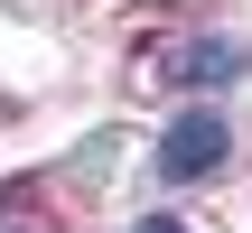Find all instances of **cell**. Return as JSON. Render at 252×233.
Instances as JSON below:
<instances>
[{
    "instance_id": "6da1fadb",
    "label": "cell",
    "mask_w": 252,
    "mask_h": 233,
    "mask_svg": "<svg viewBox=\"0 0 252 233\" xmlns=\"http://www.w3.org/2000/svg\"><path fill=\"white\" fill-rule=\"evenodd\" d=\"M224 149H234V140H224L215 112H178V121L159 131V177H178V187H187V177H215Z\"/></svg>"
},
{
    "instance_id": "7a4b0ae2",
    "label": "cell",
    "mask_w": 252,
    "mask_h": 233,
    "mask_svg": "<svg viewBox=\"0 0 252 233\" xmlns=\"http://www.w3.org/2000/svg\"><path fill=\"white\" fill-rule=\"evenodd\" d=\"M234 75H243V47H234V37H196L168 84H234Z\"/></svg>"
},
{
    "instance_id": "3957f363",
    "label": "cell",
    "mask_w": 252,
    "mask_h": 233,
    "mask_svg": "<svg viewBox=\"0 0 252 233\" xmlns=\"http://www.w3.org/2000/svg\"><path fill=\"white\" fill-rule=\"evenodd\" d=\"M131 233H187V224H178V215H140Z\"/></svg>"
}]
</instances>
